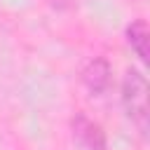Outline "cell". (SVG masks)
Instances as JSON below:
<instances>
[{
  "instance_id": "obj_1",
  "label": "cell",
  "mask_w": 150,
  "mask_h": 150,
  "mask_svg": "<svg viewBox=\"0 0 150 150\" xmlns=\"http://www.w3.org/2000/svg\"><path fill=\"white\" fill-rule=\"evenodd\" d=\"M122 105L127 117L145 136L148 134V80L136 68H129L122 80Z\"/></svg>"
},
{
  "instance_id": "obj_2",
  "label": "cell",
  "mask_w": 150,
  "mask_h": 150,
  "mask_svg": "<svg viewBox=\"0 0 150 150\" xmlns=\"http://www.w3.org/2000/svg\"><path fill=\"white\" fill-rule=\"evenodd\" d=\"M70 127H73V136L77 138V143L84 150H105V134H103L101 124L89 120L84 112H77L73 117Z\"/></svg>"
},
{
  "instance_id": "obj_3",
  "label": "cell",
  "mask_w": 150,
  "mask_h": 150,
  "mask_svg": "<svg viewBox=\"0 0 150 150\" xmlns=\"http://www.w3.org/2000/svg\"><path fill=\"white\" fill-rule=\"evenodd\" d=\"M110 63L105 61V59H94V61H89L87 63V68L82 70V82H84V87L91 91V94H96V96H101V94H105L108 91V87H110Z\"/></svg>"
},
{
  "instance_id": "obj_4",
  "label": "cell",
  "mask_w": 150,
  "mask_h": 150,
  "mask_svg": "<svg viewBox=\"0 0 150 150\" xmlns=\"http://www.w3.org/2000/svg\"><path fill=\"white\" fill-rule=\"evenodd\" d=\"M127 42L131 45V49L136 52V56L145 63L148 61V23L143 19L134 21L127 28Z\"/></svg>"
}]
</instances>
